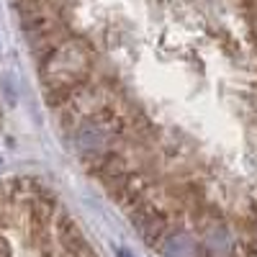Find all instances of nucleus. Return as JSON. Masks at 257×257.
I'll use <instances>...</instances> for the list:
<instances>
[{"label": "nucleus", "instance_id": "obj_1", "mask_svg": "<svg viewBox=\"0 0 257 257\" xmlns=\"http://www.w3.org/2000/svg\"><path fill=\"white\" fill-rule=\"evenodd\" d=\"M93 70V62H90V52L85 49V44L80 41H64L59 44L49 62L44 64V80L47 85H54V90H75L80 82L88 80Z\"/></svg>", "mask_w": 257, "mask_h": 257}, {"label": "nucleus", "instance_id": "obj_2", "mask_svg": "<svg viewBox=\"0 0 257 257\" xmlns=\"http://www.w3.org/2000/svg\"><path fill=\"white\" fill-rule=\"evenodd\" d=\"M160 254L162 257H203V247L193 231L175 229L165 234V239L160 244Z\"/></svg>", "mask_w": 257, "mask_h": 257}]
</instances>
